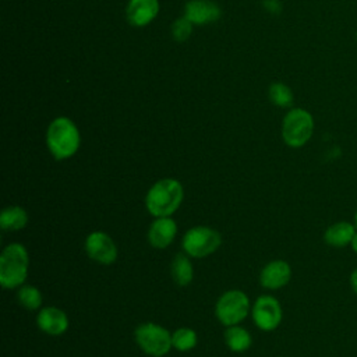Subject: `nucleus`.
<instances>
[{
	"instance_id": "f257e3e1",
	"label": "nucleus",
	"mask_w": 357,
	"mask_h": 357,
	"mask_svg": "<svg viewBox=\"0 0 357 357\" xmlns=\"http://www.w3.org/2000/svg\"><path fill=\"white\" fill-rule=\"evenodd\" d=\"M183 187L174 178H162L156 181L146 194V208L156 218L170 216L177 211L183 201Z\"/></svg>"
},
{
	"instance_id": "f03ea898",
	"label": "nucleus",
	"mask_w": 357,
	"mask_h": 357,
	"mask_svg": "<svg viewBox=\"0 0 357 357\" xmlns=\"http://www.w3.org/2000/svg\"><path fill=\"white\" fill-rule=\"evenodd\" d=\"M46 142L50 153L56 159H67L79 148V131L68 117H57L49 124Z\"/></svg>"
},
{
	"instance_id": "7ed1b4c3",
	"label": "nucleus",
	"mask_w": 357,
	"mask_h": 357,
	"mask_svg": "<svg viewBox=\"0 0 357 357\" xmlns=\"http://www.w3.org/2000/svg\"><path fill=\"white\" fill-rule=\"evenodd\" d=\"M29 257L22 244L7 245L0 255V283L4 289H14L22 284L28 275Z\"/></svg>"
},
{
	"instance_id": "20e7f679",
	"label": "nucleus",
	"mask_w": 357,
	"mask_h": 357,
	"mask_svg": "<svg viewBox=\"0 0 357 357\" xmlns=\"http://www.w3.org/2000/svg\"><path fill=\"white\" fill-rule=\"evenodd\" d=\"M314 132L312 114L301 107H294L283 119L282 137L286 145L291 148H301L305 145Z\"/></svg>"
},
{
	"instance_id": "39448f33",
	"label": "nucleus",
	"mask_w": 357,
	"mask_h": 357,
	"mask_svg": "<svg viewBox=\"0 0 357 357\" xmlns=\"http://www.w3.org/2000/svg\"><path fill=\"white\" fill-rule=\"evenodd\" d=\"M135 340L146 354L153 357L165 356L173 346L169 331L153 322L139 325L135 329Z\"/></svg>"
},
{
	"instance_id": "423d86ee",
	"label": "nucleus",
	"mask_w": 357,
	"mask_h": 357,
	"mask_svg": "<svg viewBox=\"0 0 357 357\" xmlns=\"http://www.w3.org/2000/svg\"><path fill=\"white\" fill-rule=\"evenodd\" d=\"M220 243V234L206 226L192 227L183 237L184 251L194 258H202L215 252Z\"/></svg>"
},
{
	"instance_id": "0eeeda50",
	"label": "nucleus",
	"mask_w": 357,
	"mask_h": 357,
	"mask_svg": "<svg viewBox=\"0 0 357 357\" xmlns=\"http://www.w3.org/2000/svg\"><path fill=\"white\" fill-rule=\"evenodd\" d=\"M248 308L250 301L245 293L240 290H229L223 293L216 303V317L223 325L233 326L247 317Z\"/></svg>"
},
{
	"instance_id": "6e6552de",
	"label": "nucleus",
	"mask_w": 357,
	"mask_h": 357,
	"mask_svg": "<svg viewBox=\"0 0 357 357\" xmlns=\"http://www.w3.org/2000/svg\"><path fill=\"white\" fill-rule=\"evenodd\" d=\"M252 318L262 331H273L282 321L280 303L272 296H261L252 307Z\"/></svg>"
},
{
	"instance_id": "1a4fd4ad",
	"label": "nucleus",
	"mask_w": 357,
	"mask_h": 357,
	"mask_svg": "<svg viewBox=\"0 0 357 357\" xmlns=\"http://www.w3.org/2000/svg\"><path fill=\"white\" fill-rule=\"evenodd\" d=\"M85 251L93 261L109 265L117 258V247L112 237L102 231L91 233L85 240Z\"/></svg>"
},
{
	"instance_id": "9d476101",
	"label": "nucleus",
	"mask_w": 357,
	"mask_h": 357,
	"mask_svg": "<svg viewBox=\"0 0 357 357\" xmlns=\"http://www.w3.org/2000/svg\"><path fill=\"white\" fill-rule=\"evenodd\" d=\"M291 278V268L283 259H275L266 264L261 272V284L266 289H280L289 283Z\"/></svg>"
},
{
	"instance_id": "9b49d317",
	"label": "nucleus",
	"mask_w": 357,
	"mask_h": 357,
	"mask_svg": "<svg viewBox=\"0 0 357 357\" xmlns=\"http://www.w3.org/2000/svg\"><path fill=\"white\" fill-rule=\"evenodd\" d=\"M177 225L170 216L156 218L148 231V240L155 248H165L174 240Z\"/></svg>"
},
{
	"instance_id": "f8f14e48",
	"label": "nucleus",
	"mask_w": 357,
	"mask_h": 357,
	"mask_svg": "<svg viewBox=\"0 0 357 357\" xmlns=\"http://www.w3.org/2000/svg\"><path fill=\"white\" fill-rule=\"evenodd\" d=\"M158 13V0H130L127 4V20L134 26L148 25Z\"/></svg>"
},
{
	"instance_id": "ddd939ff",
	"label": "nucleus",
	"mask_w": 357,
	"mask_h": 357,
	"mask_svg": "<svg viewBox=\"0 0 357 357\" xmlns=\"http://www.w3.org/2000/svg\"><path fill=\"white\" fill-rule=\"evenodd\" d=\"M220 15L219 7L208 0H191L185 4L184 17L191 24H208L216 21Z\"/></svg>"
},
{
	"instance_id": "4468645a",
	"label": "nucleus",
	"mask_w": 357,
	"mask_h": 357,
	"mask_svg": "<svg viewBox=\"0 0 357 357\" xmlns=\"http://www.w3.org/2000/svg\"><path fill=\"white\" fill-rule=\"evenodd\" d=\"M38 325L49 335H61L68 328V318L60 308L46 307L38 314Z\"/></svg>"
},
{
	"instance_id": "2eb2a0df",
	"label": "nucleus",
	"mask_w": 357,
	"mask_h": 357,
	"mask_svg": "<svg viewBox=\"0 0 357 357\" xmlns=\"http://www.w3.org/2000/svg\"><path fill=\"white\" fill-rule=\"evenodd\" d=\"M357 227L354 223L347 220H340L336 223H332L326 227L324 233V241L331 247H346L350 245L351 238L356 233Z\"/></svg>"
},
{
	"instance_id": "dca6fc26",
	"label": "nucleus",
	"mask_w": 357,
	"mask_h": 357,
	"mask_svg": "<svg viewBox=\"0 0 357 357\" xmlns=\"http://www.w3.org/2000/svg\"><path fill=\"white\" fill-rule=\"evenodd\" d=\"M28 222V215L21 206H7L1 211L0 226L4 230H20L24 229Z\"/></svg>"
},
{
	"instance_id": "f3484780",
	"label": "nucleus",
	"mask_w": 357,
	"mask_h": 357,
	"mask_svg": "<svg viewBox=\"0 0 357 357\" xmlns=\"http://www.w3.org/2000/svg\"><path fill=\"white\" fill-rule=\"evenodd\" d=\"M225 340L231 351L241 353V351H245L251 346L252 339H251V335L244 328L233 325L226 329Z\"/></svg>"
},
{
	"instance_id": "a211bd4d",
	"label": "nucleus",
	"mask_w": 357,
	"mask_h": 357,
	"mask_svg": "<svg viewBox=\"0 0 357 357\" xmlns=\"http://www.w3.org/2000/svg\"><path fill=\"white\" fill-rule=\"evenodd\" d=\"M192 273L194 271L190 259L183 254H177L172 262V276L174 282L178 286H187L192 280Z\"/></svg>"
},
{
	"instance_id": "6ab92c4d",
	"label": "nucleus",
	"mask_w": 357,
	"mask_h": 357,
	"mask_svg": "<svg viewBox=\"0 0 357 357\" xmlns=\"http://www.w3.org/2000/svg\"><path fill=\"white\" fill-rule=\"evenodd\" d=\"M172 344L180 351L191 350L197 344V333L190 328H178L172 335Z\"/></svg>"
},
{
	"instance_id": "aec40b11",
	"label": "nucleus",
	"mask_w": 357,
	"mask_h": 357,
	"mask_svg": "<svg viewBox=\"0 0 357 357\" xmlns=\"http://www.w3.org/2000/svg\"><path fill=\"white\" fill-rule=\"evenodd\" d=\"M269 99L276 106L289 107L293 103V92L287 85L282 82H275L269 86Z\"/></svg>"
},
{
	"instance_id": "412c9836",
	"label": "nucleus",
	"mask_w": 357,
	"mask_h": 357,
	"mask_svg": "<svg viewBox=\"0 0 357 357\" xmlns=\"http://www.w3.org/2000/svg\"><path fill=\"white\" fill-rule=\"evenodd\" d=\"M18 301L26 310H36L42 305V294L33 286H24L18 291Z\"/></svg>"
},
{
	"instance_id": "4be33fe9",
	"label": "nucleus",
	"mask_w": 357,
	"mask_h": 357,
	"mask_svg": "<svg viewBox=\"0 0 357 357\" xmlns=\"http://www.w3.org/2000/svg\"><path fill=\"white\" fill-rule=\"evenodd\" d=\"M191 29H192V24L185 17H183L174 21L172 26V33L176 40H185L190 36Z\"/></svg>"
},
{
	"instance_id": "5701e85b",
	"label": "nucleus",
	"mask_w": 357,
	"mask_h": 357,
	"mask_svg": "<svg viewBox=\"0 0 357 357\" xmlns=\"http://www.w3.org/2000/svg\"><path fill=\"white\" fill-rule=\"evenodd\" d=\"M350 287L357 294V268L350 273Z\"/></svg>"
},
{
	"instance_id": "b1692460",
	"label": "nucleus",
	"mask_w": 357,
	"mask_h": 357,
	"mask_svg": "<svg viewBox=\"0 0 357 357\" xmlns=\"http://www.w3.org/2000/svg\"><path fill=\"white\" fill-rule=\"evenodd\" d=\"M350 247H351V250L357 254V230H356V233H354V236H353V238H351Z\"/></svg>"
},
{
	"instance_id": "393cba45",
	"label": "nucleus",
	"mask_w": 357,
	"mask_h": 357,
	"mask_svg": "<svg viewBox=\"0 0 357 357\" xmlns=\"http://www.w3.org/2000/svg\"><path fill=\"white\" fill-rule=\"evenodd\" d=\"M354 225L357 227V209H356V213H354Z\"/></svg>"
},
{
	"instance_id": "a878e982",
	"label": "nucleus",
	"mask_w": 357,
	"mask_h": 357,
	"mask_svg": "<svg viewBox=\"0 0 357 357\" xmlns=\"http://www.w3.org/2000/svg\"><path fill=\"white\" fill-rule=\"evenodd\" d=\"M356 40H357V32H356Z\"/></svg>"
}]
</instances>
